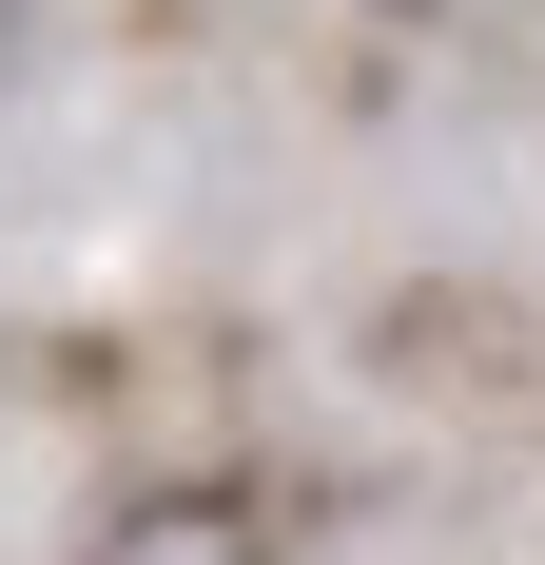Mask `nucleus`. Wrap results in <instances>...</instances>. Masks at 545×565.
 <instances>
[{
    "label": "nucleus",
    "mask_w": 545,
    "mask_h": 565,
    "mask_svg": "<svg viewBox=\"0 0 545 565\" xmlns=\"http://www.w3.org/2000/svg\"><path fill=\"white\" fill-rule=\"evenodd\" d=\"M292 546V508H254V488H157V508H117L98 565H272Z\"/></svg>",
    "instance_id": "f257e3e1"
}]
</instances>
